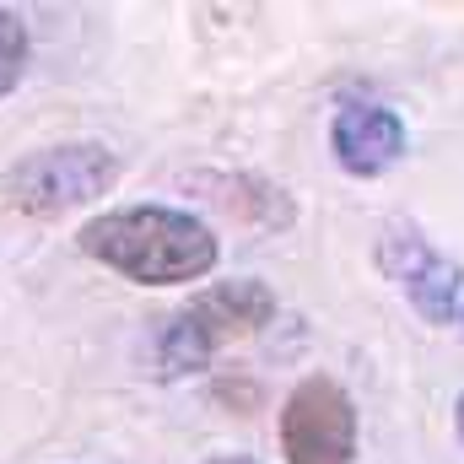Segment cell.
Returning a JSON list of instances; mask_svg holds the SVG:
<instances>
[{
    "mask_svg": "<svg viewBox=\"0 0 464 464\" xmlns=\"http://www.w3.org/2000/svg\"><path fill=\"white\" fill-rule=\"evenodd\" d=\"M22 71H27V27L16 11L0 5V98L22 82Z\"/></svg>",
    "mask_w": 464,
    "mask_h": 464,
    "instance_id": "obj_7",
    "label": "cell"
},
{
    "mask_svg": "<svg viewBox=\"0 0 464 464\" xmlns=\"http://www.w3.org/2000/svg\"><path fill=\"white\" fill-rule=\"evenodd\" d=\"M82 248L140 286L200 281L217 265V232L173 206H130L82 227Z\"/></svg>",
    "mask_w": 464,
    "mask_h": 464,
    "instance_id": "obj_1",
    "label": "cell"
},
{
    "mask_svg": "<svg viewBox=\"0 0 464 464\" xmlns=\"http://www.w3.org/2000/svg\"><path fill=\"white\" fill-rule=\"evenodd\" d=\"M378 265L383 276L411 297V308L427 319V324H449L454 308H459V270L411 227H394L378 243Z\"/></svg>",
    "mask_w": 464,
    "mask_h": 464,
    "instance_id": "obj_5",
    "label": "cell"
},
{
    "mask_svg": "<svg viewBox=\"0 0 464 464\" xmlns=\"http://www.w3.org/2000/svg\"><path fill=\"white\" fill-rule=\"evenodd\" d=\"M276 314V292L265 281H222L206 297H195L162 335V372H195L211 362V351L254 335Z\"/></svg>",
    "mask_w": 464,
    "mask_h": 464,
    "instance_id": "obj_3",
    "label": "cell"
},
{
    "mask_svg": "<svg viewBox=\"0 0 464 464\" xmlns=\"http://www.w3.org/2000/svg\"><path fill=\"white\" fill-rule=\"evenodd\" d=\"M454 427H459V443H464V394H459V405H454Z\"/></svg>",
    "mask_w": 464,
    "mask_h": 464,
    "instance_id": "obj_8",
    "label": "cell"
},
{
    "mask_svg": "<svg viewBox=\"0 0 464 464\" xmlns=\"http://www.w3.org/2000/svg\"><path fill=\"white\" fill-rule=\"evenodd\" d=\"M211 464H254V459H237V454H222V459H211Z\"/></svg>",
    "mask_w": 464,
    "mask_h": 464,
    "instance_id": "obj_9",
    "label": "cell"
},
{
    "mask_svg": "<svg viewBox=\"0 0 464 464\" xmlns=\"http://www.w3.org/2000/svg\"><path fill=\"white\" fill-rule=\"evenodd\" d=\"M114 179H119L114 151L98 146V140H76V146H49V151L22 157L5 173L0 189H5V206L22 211V217H60L71 206L98 200Z\"/></svg>",
    "mask_w": 464,
    "mask_h": 464,
    "instance_id": "obj_2",
    "label": "cell"
},
{
    "mask_svg": "<svg viewBox=\"0 0 464 464\" xmlns=\"http://www.w3.org/2000/svg\"><path fill=\"white\" fill-rule=\"evenodd\" d=\"M281 454L286 464H356V405L335 378L314 372L286 394Z\"/></svg>",
    "mask_w": 464,
    "mask_h": 464,
    "instance_id": "obj_4",
    "label": "cell"
},
{
    "mask_svg": "<svg viewBox=\"0 0 464 464\" xmlns=\"http://www.w3.org/2000/svg\"><path fill=\"white\" fill-rule=\"evenodd\" d=\"M330 146H335V162L346 168L351 179H378L400 162L405 151V124L394 109H378V103H351L335 114L330 124Z\"/></svg>",
    "mask_w": 464,
    "mask_h": 464,
    "instance_id": "obj_6",
    "label": "cell"
}]
</instances>
